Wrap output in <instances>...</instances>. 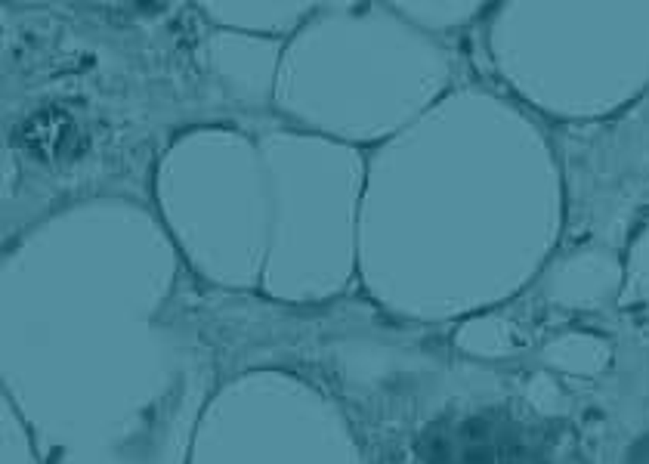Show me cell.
Returning <instances> with one entry per match:
<instances>
[{
  "mask_svg": "<svg viewBox=\"0 0 649 464\" xmlns=\"http://www.w3.org/2000/svg\"><path fill=\"white\" fill-rule=\"evenodd\" d=\"M16 139L31 158L44 164H65L81 155L84 136L77 121L62 109H44L25 118L16 130Z\"/></svg>",
  "mask_w": 649,
  "mask_h": 464,
  "instance_id": "6da1fadb",
  "label": "cell"
}]
</instances>
